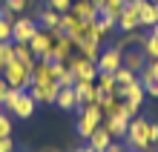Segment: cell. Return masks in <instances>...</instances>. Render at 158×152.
<instances>
[{
    "instance_id": "obj_15",
    "label": "cell",
    "mask_w": 158,
    "mask_h": 152,
    "mask_svg": "<svg viewBox=\"0 0 158 152\" xmlns=\"http://www.w3.org/2000/svg\"><path fill=\"white\" fill-rule=\"evenodd\" d=\"M75 49L83 55V58H89V60H95V63H98V58H101V37L86 35V37H83V40L75 46Z\"/></svg>"
},
{
    "instance_id": "obj_37",
    "label": "cell",
    "mask_w": 158,
    "mask_h": 152,
    "mask_svg": "<svg viewBox=\"0 0 158 152\" xmlns=\"http://www.w3.org/2000/svg\"><path fill=\"white\" fill-rule=\"evenodd\" d=\"M0 17H3V20H17V17H15V12H12V9H9V6H3V9H0Z\"/></svg>"
},
{
    "instance_id": "obj_4",
    "label": "cell",
    "mask_w": 158,
    "mask_h": 152,
    "mask_svg": "<svg viewBox=\"0 0 158 152\" xmlns=\"http://www.w3.org/2000/svg\"><path fill=\"white\" fill-rule=\"evenodd\" d=\"M147 126H150V121H144V118H132L129 121V129H127V146L138 152V149H147V152H152L150 149V141H147Z\"/></svg>"
},
{
    "instance_id": "obj_19",
    "label": "cell",
    "mask_w": 158,
    "mask_h": 152,
    "mask_svg": "<svg viewBox=\"0 0 158 152\" xmlns=\"http://www.w3.org/2000/svg\"><path fill=\"white\" fill-rule=\"evenodd\" d=\"M86 141H89V146H92V149H98V152H104V149H106L109 144H112V135H109V132L104 129V123H101V126H98L95 132H92V135H89Z\"/></svg>"
},
{
    "instance_id": "obj_11",
    "label": "cell",
    "mask_w": 158,
    "mask_h": 152,
    "mask_svg": "<svg viewBox=\"0 0 158 152\" xmlns=\"http://www.w3.org/2000/svg\"><path fill=\"white\" fill-rule=\"evenodd\" d=\"M52 46H55V35L46 32V29H38L35 37L29 40V49L35 52V58H43L46 52H52Z\"/></svg>"
},
{
    "instance_id": "obj_45",
    "label": "cell",
    "mask_w": 158,
    "mask_h": 152,
    "mask_svg": "<svg viewBox=\"0 0 158 152\" xmlns=\"http://www.w3.org/2000/svg\"><path fill=\"white\" fill-rule=\"evenodd\" d=\"M150 3H158V0H150Z\"/></svg>"
},
{
    "instance_id": "obj_29",
    "label": "cell",
    "mask_w": 158,
    "mask_h": 152,
    "mask_svg": "<svg viewBox=\"0 0 158 152\" xmlns=\"http://www.w3.org/2000/svg\"><path fill=\"white\" fill-rule=\"evenodd\" d=\"M9 60H15V43H0V66H6Z\"/></svg>"
},
{
    "instance_id": "obj_44",
    "label": "cell",
    "mask_w": 158,
    "mask_h": 152,
    "mask_svg": "<svg viewBox=\"0 0 158 152\" xmlns=\"http://www.w3.org/2000/svg\"><path fill=\"white\" fill-rule=\"evenodd\" d=\"M0 75H3V66H0Z\"/></svg>"
},
{
    "instance_id": "obj_21",
    "label": "cell",
    "mask_w": 158,
    "mask_h": 152,
    "mask_svg": "<svg viewBox=\"0 0 158 152\" xmlns=\"http://www.w3.org/2000/svg\"><path fill=\"white\" fill-rule=\"evenodd\" d=\"M138 83L144 86V92H147V95L158 98V78H155V75H152L150 69H147V66H144L141 72H138Z\"/></svg>"
},
{
    "instance_id": "obj_7",
    "label": "cell",
    "mask_w": 158,
    "mask_h": 152,
    "mask_svg": "<svg viewBox=\"0 0 158 152\" xmlns=\"http://www.w3.org/2000/svg\"><path fill=\"white\" fill-rule=\"evenodd\" d=\"M115 26H118L121 32H127V35H132L138 26H141V23H138V3H135V0L121 9V14L115 17Z\"/></svg>"
},
{
    "instance_id": "obj_12",
    "label": "cell",
    "mask_w": 158,
    "mask_h": 152,
    "mask_svg": "<svg viewBox=\"0 0 158 152\" xmlns=\"http://www.w3.org/2000/svg\"><path fill=\"white\" fill-rule=\"evenodd\" d=\"M69 12L75 14L78 20H83V23H95L98 20V6L92 3V0H72Z\"/></svg>"
},
{
    "instance_id": "obj_33",
    "label": "cell",
    "mask_w": 158,
    "mask_h": 152,
    "mask_svg": "<svg viewBox=\"0 0 158 152\" xmlns=\"http://www.w3.org/2000/svg\"><path fill=\"white\" fill-rule=\"evenodd\" d=\"M147 141H150V149L158 146V123L150 121V126H147Z\"/></svg>"
},
{
    "instance_id": "obj_1",
    "label": "cell",
    "mask_w": 158,
    "mask_h": 152,
    "mask_svg": "<svg viewBox=\"0 0 158 152\" xmlns=\"http://www.w3.org/2000/svg\"><path fill=\"white\" fill-rule=\"evenodd\" d=\"M3 106L12 112V115H17V118H32L35 115V106H38V101L29 95V89H9V95H6V101H3Z\"/></svg>"
},
{
    "instance_id": "obj_16",
    "label": "cell",
    "mask_w": 158,
    "mask_h": 152,
    "mask_svg": "<svg viewBox=\"0 0 158 152\" xmlns=\"http://www.w3.org/2000/svg\"><path fill=\"white\" fill-rule=\"evenodd\" d=\"M75 95L81 101V106H86V103H98V86L89 80H78L75 83Z\"/></svg>"
},
{
    "instance_id": "obj_22",
    "label": "cell",
    "mask_w": 158,
    "mask_h": 152,
    "mask_svg": "<svg viewBox=\"0 0 158 152\" xmlns=\"http://www.w3.org/2000/svg\"><path fill=\"white\" fill-rule=\"evenodd\" d=\"M55 80H58L60 86H75V83H78L75 72H72L66 63H58V66H55Z\"/></svg>"
},
{
    "instance_id": "obj_10",
    "label": "cell",
    "mask_w": 158,
    "mask_h": 152,
    "mask_svg": "<svg viewBox=\"0 0 158 152\" xmlns=\"http://www.w3.org/2000/svg\"><path fill=\"white\" fill-rule=\"evenodd\" d=\"M121 66H124V52H121V49H115V46H112V49H104V52H101V58H98V72H112V75H115Z\"/></svg>"
},
{
    "instance_id": "obj_14",
    "label": "cell",
    "mask_w": 158,
    "mask_h": 152,
    "mask_svg": "<svg viewBox=\"0 0 158 152\" xmlns=\"http://www.w3.org/2000/svg\"><path fill=\"white\" fill-rule=\"evenodd\" d=\"M104 129H106L112 138H124L127 129H129V118H121V115H104Z\"/></svg>"
},
{
    "instance_id": "obj_48",
    "label": "cell",
    "mask_w": 158,
    "mask_h": 152,
    "mask_svg": "<svg viewBox=\"0 0 158 152\" xmlns=\"http://www.w3.org/2000/svg\"><path fill=\"white\" fill-rule=\"evenodd\" d=\"M127 3H132V0H127Z\"/></svg>"
},
{
    "instance_id": "obj_18",
    "label": "cell",
    "mask_w": 158,
    "mask_h": 152,
    "mask_svg": "<svg viewBox=\"0 0 158 152\" xmlns=\"http://www.w3.org/2000/svg\"><path fill=\"white\" fill-rule=\"evenodd\" d=\"M124 66L127 69H132L135 75L147 66V55H144V49H132V52H124Z\"/></svg>"
},
{
    "instance_id": "obj_2",
    "label": "cell",
    "mask_w": 158,
    "mask_h": 152,
    "mask_svg": "<svg viewBox=\"0 0 158 152\" xmlns=\"http://www.w3.org/2000/svg\"><path fill=\"white\" fill-rule=\"evenodd\" d=\"M3 80H6L12 89H29V86H32V69L15 58V60H9V63L3 66Z\"/></svg>"
},
{
    "instance_id": "obj_32",
    "label": "cell",
    "mask_w": 158,
    "mask_h": 152,
    "mask_svg": "<svg viewBox=\"0 0 158 152\" xmlns=\"http://www.w3.org/2000/svg\"><path fill=\"white\" fill-rule=\"evenodd\" d=\"M46 3H49V9H55V12H69L72 9V0H46Z\"/></svg>"
},
{
    "instance_id": "obj_36",
    "label": "cell",
    "mask_w": 158,
    "mask_h": 152,
    "mask_svg": "<svg viewBox=\"0 0 158 152\" xmlns=\"http://www.w3.org/2000/svg\"><path fill=\"white\" fill-rule=\"evenodd\" d=\"M9 89H12V86H9V83L3 80V75H0V103L6 101V95H9Z\"/></svg>"
},
{
    "instance_id": "obj_27",
    "label": "cell",
    "mask_w": 158,
    "mask_h": 152,
    "mask_svg": "<svg viewBox=\"0 0 158 152\" xmlns=\"http://www.w3.org/2000/svg\"><path fill=\"white\" fill-rule=\"evenodd\" d=\"M95 29L101 35H106V32H112L115 29V17L112 14H104V12H98V20H95Z\"/></svg>"
},
{
    "instance_id": "obj_8",
    "label": "cell",
    "mask_w": 158,
    "mask_h": 152,
    "mask_svg": "<svg viewBox=\"0 0 158 152\" xmlns=\"http://www.w3.org/2000/svg\"><path fill=\"white\" fill-rule=\"evenodd\" d=\"M58 92H60V83H58V80L32 83V86H29V95H32L38 103H55V101H58Z\"/></svg>"
},
{
    "instance_id": "obj_23",
    "label": "cell",
    "mask_w": 158,
    "mask_h": 152,
    "mask_svg": "<svg viewBox=\"0 0 158 152\" xmlns=\"http://www.w3.org/2000/svg\"><path fill=\"white\" fill-rule=\"evenodd\" d=\"M15 58L20 60V63H26L32 69L35 63H38V58H35V52L29 49V43H15Z\"/></svg>"
},
{
    "instance_id": "obj_38",
    "label": "cell",
    "mask_w": 158,
    "mask_h": 152,
    "mask_svg": "<svg viewBox=\"0 0 158 152\" xmlns=\"http://www.w3.org/2000/svg\"><path fill=\"white\" fill-rule=\"evenodd\" d=\"M147 69H150L155 78H158V58H150V63H147Z\"/></svg>"
},
{
    "instance_id": "obj_41",
    "label": "cell",
    "mask_w": 158,
    "mask_h": 152,
    "mask_svg": "<svg viewBox=\"0 0 158 152\" xmlns=\"http://www.w3.org/2000/svg\"><path fill=\"white\" fill-rule=\"evenodd\" d=\"M40 152H60V149H55V146H43Z\"/></svg>"
},
{
    "instance_id": "obj_25",
    "label": "cell",
    "mask_w": 158,
    "mask_h": 152,
    "mask_svg": "<svg viewBox=\"0 0 158 152\" xmlns=\"http://www.w3.org/2000/svg\"><path fill=\"white\" fill-rule=\"evenodd\" d=\"M138 75L132 69H127V66H121V69L115 72V86H129V83H135Z\"/></svg>"
},
{
    "instance_id": "obj_20",
    "label": "cell",
    "mask_w": 158,
    "mask_h": 152,
    "mask_svg": "<svg viewBox=\"0 0 158 152\" xmlns=\"http://www.w3.org/2000/svg\"><path fill=\"white\" fill-rule=\"evenodd\" d=\"M38 26H40V29H46V32H55V29L60 26V12H55V9L40 12V14H38Z\"/></svg>"
},
{
    "instance_id": "obj_30",
    "label": "cell",
    "mask_w": 158,
    "mask_h": 152,
    "mask_svg": "<svg viewBox=\"0 0 158 152\" xmlns=\"http://www.w3.org/2000/svg\"><path fill=\"white\" fill-rule=\"evenodd\" d=\"M0 138H12V118L0 112Z\"/></svg>"
},
{
    "instance_id": "obj_34",
    "label": "cell",
    "mask_w": 158,
    "mask_h": 152,
    "mask_svg": "<svg viewBox=\"0 0 158 152\" xmlns=\"http://www.w3.org/2000/svg\"><path fill=\"white\" fill-rule=\"evenodd\" d=\"M6 6H9V9H12V12H15V14H17V12H23V9H26V6H29V0H6Z\"/></svg>"
},
{
    "instance_id": "obj_39",
    "label": "cell",
    "mask_w": 158,
    "mask_h": 152,
    "mask_svg": "<svg viewBox=\"0 0 158 152\" xmlns=\"http://www.w3.org/2000/svg\"><path fill=\"white\" fill-rule=\"evenodd\" d=\"M124 149H127V146H121V144H109L104 152H124Z\"/></svg>"
},
{
    "instance_id": "obj_31",
    "label": "cell",
    "mask_w": 158,
    "mask_h": 152,
    "mask_svg": "<svg viewBox=\"0 0 158 152\" xmlns=\"http://www.w3.org/2000/svg\"><path fill=\"white\" fill-rule=\"evenodd\" d=\"M9 40H12V20L0 17V43H9Z\"/></svg>"
},
{
    "instance_id": "obj_13",
    "label": "cell",
    "mask_w": 158,
    "mask_h": 152,
    "mask_svg": "<svg viewBox=\"0 0 158 152\" xmlns=\"http://www.w3.org/2000/svg\"><path fill=\"white\" fill-rule=\"evenodd\" d=\"M135 3H138V23L152 29L158 23V3H150V0H135Z\"/></svg>"
},
{
    "instance_id": "obj_6",
    "label": "cell",
    "mask_w": 158,
    "mask_h": 152,
    "mask_svg": "<svg viewBox=\"0 0 158 152\" xmlns=\"http://www.w3.org/2000/svg\"><path fill=\"white\" fill-rule=\"evenodd\" d=\"M38 29L40 26H38L35 17H17V20L12 23V43H29Z\"/></svg>"
},
{
    "instance_id": "obj_35",
    "label": "cell",
    "mask_w": 158,
    "mask_h": 152,
    "mask_svg": "<svg viewBox=\"0 0 158 152\" xmlns=\"http://www.w3.org/2000/svg\"><path fill=\"white\" fill-rule=\"evenodd\" d=\"M0 152H15V144H12V138H0Z\"/></svg>"
},
{
    "instance_id": "obj_17",
    "label": "cell",
    "mask_w": 158,
    "mask_h": 152,
    "mask_svg": "<svg viewBox=\"0 0 158 152\" xmlns=\"http://www.w3.org/2000/svg\"><path fill=\"white\" fill-rule=\"evenodd\" d=\"M58 103L60 109H81V101H78V95H75V86H60V92H58Z\"/></svg>"
},
{
    "instance_id": "obj_43",
    "label": "cell",
    "mask_w": 158,
    "mask_h": 152,
    "mask_svg": "<svg viewBox=\"0 0 158 152\" xmlns=\"http://www.w3.org/2000/svg\"><path fill=\"white\" fill-rule=\"evenodd\" d=\"M92 3H95V6H101V3H104V0H92Z\"/></svg>"
},
{
    "instance_id": "obj_9",
    "label": "cell",
    "mask_w": 158,
    "mask_h": 152,
    "mask_svg": "<svg viewBox=\"0 0 158 152\" xmlns=\"http://www.w3.org/2000/svg\"><path fill=\"white\" fill-rule=\"evenodd\" d=\"M115 95H118L121 101H127L132 109H138V106L144 103V98H147V92H144V86H141L138 80L129 83V86H115Z\"/></svg>"
},
{
    "instance_id": "obj_26",
    "label": "cell",
    "mask_w": 158,
    "mask_h": 152,
    "mask_svg": "<svg viewBox=\"0 0 158 152\" xmlns=\"http://www.w3.org/2000/svg\"><path fill=\"white\" fill-rule=\"evenodd\" d=\"M124 6H127V0H104V3L98 6V12H104V14H112V17H118Z\"/></svg>"
},
{
    "instance_id": "obj_24",
    "label": "cell",
    "mask_w": 158,
    "mask_h": 152,
    "mask_svg": "<svg viewBox=\"0 0 158 152\" xmlns=\"http://www.w3.org/2000/svg\"><path fill=\"white\" fill-rule=\"evenodd\" d=\"M95 86H98V92H115V75L112 72H98Z\"/></svg>"
},
{
    "instance_id": "obj_40",
    "label": "cell",
    "mask_w": 158,
    "mask_h": 152,
    "mask_svg": "<svg viewBox=\"0 0 158 152\" xmlns=\"http://www.w3.org/2000/svg\"><path fill=\"white\" fill-rule=\"evenodd\" d=\"M75 152H98V149H92V146L86 144V146H81V149H75Z\"/></svg>"
},
{
    "instance_id": "obj_5",
    "label": "cell",
    "mask_w": 158,
    "mask_h": 152,
    "mask_svg": "<svg viewBox=\"0 0 158 152\" xmlns=\"http://www.w3.org/2000/svg\"><path fill=\"white\" fill-rule=\"evenodd\" d=\"M66 66L75 72V78H78V80H89V83H95V78H98V63H95V60H89V58H83V55H72V58L66 60Z\"/></svg>"
},
{
    "instance_id": "obj_3",
    "label": "cell",
    "mask_w": 158,
    "mask_h": 152,
    "mask_svg": "<svg viewBox=\"0 0 158 152\" xmlns=\"http://www.w3.org/2000/svg\"><path fill=\"white\" fill-rule=\"evenodd\" d=\"M101 123H104V109L98 103H86L81 106V118H78V135L81 138H89Z\"/></svg>"
},
{
    "instance_id": "obj_47",
    "label": "cell",
    "mask_w": 158,
    "mask_h": 152,
    "mask_svg": "<svg viewBox=\"0 0 158 152\" xmlns=\"http://www.w3.org/2000/svg\"><path fill=\"white\" fill-rule=\"evenodd\" d=\"M0 106H3V103H0ZM0 112H3V109H0Z\"/></svg>"
},
{
    "instance_id": "obj_42",
    "label": "cell",
    "mask_w": 158,
    "mask_h": 152,
    "mask_svg": "<svg viewBox=\"0 0 158 152\" xmlns=\"http://www.w3.org/2000/svg\"><path fill=\"white\" fill-rule=\"evenodd\" d=\"M152 35H155V37H158V23H155V26H152Z\"/></svg>"
},
{
    "instance_id": "obj_28",
    "label": "cell",
    "mask_w": 158,
    "mask_h": 152,
    "mask_svg": "<svg viewBox=\"0 0 158 152\" xmlns=\"http://www.w3.org/2000/svg\"><path fill=\"white\" fill-rule=\"evenodd\" d=\"M141 49H144L147 58H158V37H155V35L141 37Z\"/></svg>"
},
{
    "instance_id": "obj_46",
    "label": "cell",
    "mask_w": 158,
    "mask_h": 152,
    "mask_svg": "<svg viewBox=\"0 0 158 152\" xmlns=\"http://www.w3.org/2000/svg\"><path fill=\"white\" fill-rule=\"evenodd\" d=\"M138 152H147V149H138Z\"/></svg>"
}]
</instances>
